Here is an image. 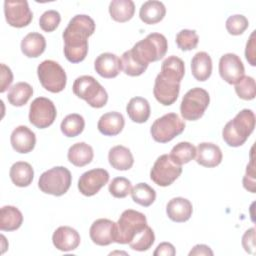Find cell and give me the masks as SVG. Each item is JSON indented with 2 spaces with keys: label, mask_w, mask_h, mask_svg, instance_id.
I'll list each match as a JSON object with an SVG mask.
<instances>
[{
  "label": "cell",
  "mask_w": 256,
  "mask_h": 256,
  "mask_svg": "<svg viewBox=\"0 0 256 256\" xmlns=\"http://www.w3.org/2000/svg\"><path fill=\"white\" fill-rule=\"evenodd\" d=\"M235 92L243 100H252L256 95L255 80L250 76H244L235 84Z\"/></svg>",
  "instance_id": "cell-40"
},
{
  "label": "cell",
  "mask_w": 256,
  "mask_h": 256,
  "mask_svg": "<svg viewBox=\"0 0 256 256\" xmlns=\"http://www.w3.org/2000/svg\"><path fill=\"white\" fill-rule=\"evenodd\" d=\"M121 63H122V69L124 71V73L128 76H140L141 74H143L148 65L144 64L143 62H141L130 50L125 51L122 54L121 57Z\"/></svg>",
  "instance_id": "cell-34"
},
{
  "label": "cell",
  "mask_w": 256,
  "mask_h": 256,
  "mask_svg": "<svg viewBox=\"0 0 256 256\" xmlns=\"http://www.w3.org/2000/svg\"><path fill=\"white\" fill-rule=\"evenodd\" d=\"M89 235L96 245L107 246L116 241L117 225L112 220L106 218L97 219L92 223Z\"/></svg>",
  "instance_id": "cell-16"
},
{
  "label": "cell",
  "mask_w": 256,
  "mask_h": 256,
  "mask_svg": "<svg viewBox=\"0 0 256 256\" xmlns=\"http://www.w3.org/2000/svg\"><path fill=\"white\" fill-rule=\"evenodd\" d=\"M185 129L184 121L176 113H167L156 119L150 128L152 138L159 143H167Z\"/></svg>",
  "instance_id": "cell-8"
},
{
  "label": "cell",
  "mask_w": 256,
  "mask_h": 256,
  "mask_svg": "<svg viewBox=\"0 0 256 256\" xmlns=\"http://www.w3.org/2000/svg\"><path fill=\"white\" fill-rule=\"evenodd\" d=\"M125 120L121 113L111 111L103 114L97 123L100 133L106 136H116L124 128Z\"/></svg>",
  "instance_id": "cell-22"
},
{
  "label": "cell",
  "mask_w": 256,
  "mask_h": 256,
  "mask_svg": "<svg viewBox=\"0 0 256 256\" xmlns=\"http://www.w3.org/2000/svg\"><path fill=\"white\" fill-rule=\"evenodd\" d=\"M199 37L195 30L183 29L176 35V44L182 51H190L197 47Z\"/></svg>",
  "instance_id": "cell-39"
},
{
  "label": "cell",
  "mask_w": 256,
  "mask_h": 256,
  "mask_svg": "<svg viewBox=\"0 0 256 256\" xmlns=\"http://www.w3.org/2000/svg\"><path fill=\"white\" fill-rule=\"evenodd\" d=\"M11 145L13 149L18 153H29L31 152L36 144L35 133L27 126L20 125L16 127L10 137Z\"/></svg>",
  "instance_id": "cell-19"
},
{
  "label": "cell",
  "mask_w": 256,
  "mask_h": 256,
  "mask_svg": "<svg viewBox=\"0 0 256 256\" xmlns=\"http://www.w3.org/2000/svg\"><path fill=\"white\" fill-rule=\"evenodd\" d=\"M23 222L21 211L14 206H3L0 210V229L2 231L17 230Z\"/></svg>",
  "instance_id": "cell-30"
},
{
  "label": "cell",
  "mask_w": 256,
  "mask_h": 256,
  "mask_svg": "<svg viewBox=\"0 0 256 256\" xmlns=\"http://www.w3.org/2000/svg\"><path fill=\"white\" fill-rule=\"evenodd\" d=\"M80 235L72 227L60 226L57 228L52 236L53 245L60 251L75 250L80 244Z\"/></svg>",
  "instance_id": "cell-18"
},
{
  "label": "cell",
  "mask_w": 256,
  "mask_h": 256,
  "mask_svg": "<svg viewBox=\"0 0 256 256\" xmlns=\"http://www.w3.org/2000/svg\"><path fill=\"white\" fill-rule=\"evenodd\" d=\"M37 75L43 88L52 93L61 92L67 82V76L59 63L53 60H44L37 67Z\"/></svg>",
  "instance_id": "cell-9"
},
{
  "label": "cell",
  "mask_w": 256,
  "mask_h": 256,
  "mask_svg": "<svg viewBox=\"0 0 256 256\" xmlns=\"http://www.w3.org/2000/svg\"><path fill=\"white\" fill-rule=\"evenodd\" d=\"M166 14V8L160 1L151 0L144 2L139 10V17L145 24H156L160 22Z\"/></svg>",
  "instance_id": "cell-25"
},
{
  "label": "cell",
  "mask_w": 256,
  "mask_h": 256,
  "mask_svg": "<svg viewBox=\"0 0 256 256\" xmlns=\"http://www.w3.org/2000/svg\"><path fill=\"white\" fill-rule=\"evenodd\" d=\"M160 73L168 78L181 82L185 74V65L181 58L177 56H169L166 58L161 65Z\"/></svg>",
  "instance_id": "cell-33"
},
{
  "label": "cell",
  "mask_w": 256,
  "mask_h": 256,
  "mask_svg": "<svg viewBox=\"0 0 256 256\" xmlns=\"http://www.w3.org/2000/svg\"><path fill=\"white\" fill-rule=\"evenodd\" d=\"M57 115L54 103L45 97L34 99L29 109V121L39 129H44L53 124Z\"/></svg>",
  "instance_id": "cell-11"
},
{
  "label": "cell",
  "mask_w": 256,
  "mask_h": 256,
  "mask_svg": "<svg viewBox=\"0 0 256 256\" xmlns=\"http://www.w3.org/2000/svg\"><path fill=\"white\" fill-rule=\"evenodd\" d=\"M180 92V82L165 77L159 73L155 78L153 94L156 100L164 105H172L178 98Z\"/></svg>",
  "instance_id": "cell-14"
},
{
  "label": "cell",
  "mask_w": 256,
  "mask_h": 256,
  "mask_svg": "<svg viewBox=\"0 0 256 256\" xmlns=\"http://www.w3.org/2000/svg\"><path fill=\"white\" fill-rule=\"evenodd\" d=\"M135 12V5L132 0H113L109 4V13L113 20L117 22H127Z\"/></svg>",
  "instance_id": "cell-31"
},
{
  "label": "cell",
  "mask_w": 256,
  "mask_h": 256,
  "mask_svg": "<svg viewBox=\"0 0 256 256\" xmlns=\"http://www.w3.org/2000/svg\"><path fill=\"white\" fill-rule=\"evenodd\" d=\"M169 155L175 163L186 164L195 158L196 147L189 142H179L172 148Z\"/></svg>",
  "instance_id": "cell-37"
},
{
  "label": "cell",
  "mask_w": 256,
  "mask_h": 256,
  "mask_svg": "<svg viewBox=\"0 0 256 256\" xmlns=\"http://www.w3.org/2000/svg\"><path fill=\"white\" fill-rule=\"evenodd\" d=\"M255 168L253 160V148L250 153V162L246 167V173L243 177V187L251 193H255Z\"/></svg>",
  "instance_id": "cell-44"
},
{
  "label": "cell",
  "mask_w": 256,
  "mask_h": 256,
  "mask_svg": "<svg viewBox=\"0 0 256 256\" xmlns=\"http://www.w3.org/2000/svg\"><path fill=\"white\" fill-rule=\"evenodd\" d=\"M222 151L216 144L202 142L196 147V162L201 166L212 168L222 161Z\"/></svg>",
  "instance_id": "cell-20"
},
{
  "label": "cell",
  "mask_w": 256,
  "mask_h": 256,
  "mask_svg": "<svg viewBox=\"0 0 256 256\" xmlns=\"http://www.w3.org/2000/svg\"><path fill=\"white\" fill-rule=\"evenodd\" d=\"M255 128V114L251 109H243L222 130V137L230 147L243 145Z\"/></svg>",
  "instance_id": "cell-2"
},
{
  "label": "cell",
  "mask_w": 256,
  "mask_h": 256,
  "mask_svg": "<svg viewBox=\"0 0 256 256\" xmlns=\"http://www.w3.org/2000/svg\"><path fill=\"white\" fill-rule=\"evenodd\" d=\"M154 241H155L154 232L152 228L147 225L144 230H142L133 238V240L129 243V246L133 250L143 252L150 249Z\"/></svg>",
  "instance_id": "cell-38"
},
{
  "label": "cell",
  "mask_w": 256,
  "mask_h": 256,
  "mask_svg": "<svg viewBox=\"0 0 256 256\" xmlns=\"http://www.w3.org/2000/svg\"><path fill=\"white\" fill-rule=\"evenodd\" d=\"M129 118L136 123H144L150 116L149 102L143 97H133L126 106Z\"/></svg>",
  "instance_id": "cell-29"
},
{
  "label": "cell",
  "mask_w": 256,
  "mask_h": 256,
  "mask_svg": "<svg viewBox=\"0 0 256 256\" xmlns=\"http://www.w3.org/2000/svg\"><path fill=\"white\" fill-rule=\"evenodd\" d=\"M73 93L93 108H102L108 101V94L103 86L92 76L83 75L73 83Z\"/></svg>",
  "instance_id": "cell-3"
},
{
  "label": "cell",
  "mask_w": 256,
  "mask_h": 256,
  "mask_svg": "<svg viewBox=\"0 0 256 256\" xmlns=\"http://www.w3.org/2000/svg\"><path fill=\"white\" fill-rule=\"evenodd\" d=\"M4 14L7 23L16 28H22L29 25L33 18V13L29 8L28 2L25 0H6L4 2Z\"/></svg>",
  "instance_id": "cell-12"
},
{
  "label": "cell",
  "mask_w": 256,
  "mask_h": 256,
  "mask_svg": "<svg viewBox=\"0 0 256 256\" xmlns=\"http://www.w3.org/2000/svg\"><path fill=\"white\" fill-rule=\"evenodd\" d=\"M108 160L114 169L120 171L129 170L134 163V158L131 151L122 145L114 146L109 150Z\"/></svg>",
  "instance_id": "cell-23"
},
{
  "label": "cell",
  "mask_w": 256,
  "mask_h": 256,
  "mask_svg": "<svg viewBox=\"0 0 256 256\" xmlns=\"http://www.w3.org/2000/svg\"><path fill=\"white\" fill-rule=\"evenodd\" d=\"M245 73L244 65L238 55L226 53L219 60V74L221 78L229 84L239 82Z\"/></svg>",
  "instance_id": "cell-15"
},
{
  "label": "cell",
  "mask_w": 256,
  "mask_h": 256,
  "mask_svg": "<svg viewBox=\"0 0 256 256\" xmlns=\"http://www.w3.org/2000/svg\"><path fill=\"white\" fill-rule=\"evenodd\" d=\"M255 32L253 31L249 37V40L247 41L246 44V49H245V57L247 59V61L249 62V64L251 66H255L256 65V44H255Z\"/></svg>",
  "instance_id": "cell-45"
},
{
  "label": "cell",
  "mask_w": 256,
  "mask_h": 256,
  "mask_svg": "<svg viewBox=\"0 0 256 256\" xmlns=\"http://www.w3.org/2000/svg\"><path fill=\"white\" fill-rule=\"evenodd\" d=\"M72 176L70 171L63 166L53 167L43 172L38 181L39 189L54 196H62L70 188Z\"/></svg>",
  "instance_id": "cell-5"
},
{
  "label": "cell",
  "mask_w": 256,
  "mask_h": 256,
  "mask_svg": "<svg viewBox=\"0 0 256 256\" xmlns=\"http://www.w3.org/2000/svg\"><path fill=\"white\" fill-rule=\"evenodd\" d=\"M9 175L13 184L18 187H27L33 181L34 170L28 162L18 161L11 166Z\"/></svg>",
  "instance_id": "cell-27"
},
{
  "label": "cell",
  "mask_w": 256,
  "mask_h": 256,
  "mask_svg": "<svg viewBox=\"0 0 256 256\" xmlns=\"http://www.w3.org/2000/svg\"><path fill=\"white\" fill-rule=\"evenodd\" d=\"M175 254L176 250L174 246L169 242L160 243L153 252L154 256H174Z\"/></svg>",
  "instance_id": "cell-48"
},
{
  "label": "cell",
  "mask_w": 256,
  "mask_h": 256,
  "mask_svg": "<svg viewBox=\"0 0 256 256\" xmlns=\"http://www.w3.org/2000/svg\"><path fill=\"white\" fill-rule=\"evenodd\" d=\"M85 127L84 118L77 113L67 115L61 122L60 128L66 137H76L80 135Z\"/></svg>",
  "instance_id": "cell-35"
},
{
  "label": "cell",
  "mask_w": 256,
  "mask_h": 256,
  "mask_svg": "<svg viewBox=\"0 0 256 256\" xmlns=\"http://www.w3.org/2000/svg\"><path fill=\"white\" fill-rule=\"evenodd\" d=\"M46 48V40L44 36L37 32L27 34L21 41V51L29 58L39 57Z\"/></svg>",
  "instance_id": "cell-26"
},
{
  "label": "cell",
  "mask_w": 256,
  "mask_h": 256,
  "mask_svg": "<svg viewBox=\"0 0 256 256\" xmlns=\"http://www.w3.org/2000/svg\"><path fill=\"white\" fill-rule=\"evenodd\" d=\"M191 72L197 81H206L212 73V60L208 53L197 52L191 60Z\"/></svg>",
  "instance_id": "cell-24"
},
{
  "label": "cell",
  "mask_w": 256,
  "mask_h": 256,
  "mask_svg": "<svg viewBox=\"0 0 256 256\" xmlns=\"http://www.w3.org/2000/svg\"><path fill=\"white\" fill-rule=\"evenodd\" d=\"M67 157L69 162L74 166L83 167L93 160L94 152L92 147L87 143L78 142L69 148Z\"/></svg>",
  "instance_id": "cell-28"
},
{
  "label": "cell",
  "mask_w": 256,
  "mask_h": 256,
  "mask_svg": "<svg viewBox=\"0 0 256 256\" xmlns=\"http://www.w3.org/2000/svg\"><path fill=\"white\" fill-rule=\"evenodd\" d=\"M192 203L183 197L172 198L166 205V213L169 219L174 222H185L192 216Z\"/></svg>",
  "instance_id": "cell-21"
},
{
  "label": "cell",
  "mask_w": 256,
  "mask_h": 256,
  "mask_svg": "<svg viewBox=\"0 0 256 256\" xmlns=\"http://www.w3.org/2000/svg\"><path fill=\"white\" fill-rule=\"evenodd\" d=\"M94 69L103 78H115L122 70L121 59L113 53H102L96 58Z\"/></svg>",
  "instance_id": "cell-17"
},
{
  "label": "cell",
  "mask_w": 256,
  "mask_h": 256,
  "mask_svg": "<svg viewBox=\"0 0 256 256\" xmlns=\"http://www.w3.org/2000/svg\"><path fill=\"white\" fill-rule=\"evenodd\" d=\"M242 246L246 252L250 254L255 253V228L245 231L242 237Z\"/></svg>",
  "instance_id": "cell-46"
},
{
  "label": "cell",
  "mask_w": 256,
  "mask_h": 256,
  "mask_svg": "<svg viewBox=\"0 0 256 256\" xmlns=\"http://www.w3.org/2000/svg\"><path fill=\"white\" fill-rule=\"evenodd\" d=\"M13 81V74L11 69L5 64H1V87L0 92L3 93L7 90Z\"/></svg>",
  "instance_id": "cell-47"
},
{
  "label": "cell",
  "mask_w": 256,
  "mask_h": 256,
  "mask_svg": "<svg viewBox=\"0 0 256 256\" xmlns=\"http://www.w3.org/2000/svg\"><path fill=\"white\" fill-rule=\"evenodd\" d=\"M109 173L103 168H95L84 172L78 180V189L84 196H93L107 184Z\"/></svg>",
  "instance_id": "cell-13"
},
{
  "label": "cell",
  "mask_w": 256,
  "mask_h": 256,
  "mask_svg": "<svg viewBox=\"0 0 256 256\" xmlns=\"http://www.w3.org/2000/svg\"><path fill=\"white\" fill-rule=\"evenodd\" d=\"M249 26L248 19L241 14L229 16L226 20V29L231 35H241Z\"/></svg>",
  "instance_id": "cell-42"
},
{
  "label": "cell",
  "mask_w": 256,
  "mask_h": 256,
  "mask_svg": "<svg viewBox=\"0 0 256 256\" xmlns=\"http://www.w3.org/2000/svg\"><path fill=\"white\" fill-rule=\"evenodd\" d=\"M95 31L94 20L85 14L75 15L63 31L64 55L71 63L83 61L88 53V37Z\"/></svg>",
  "instance_id": "cell-1"
},
{
  "label": "cell",
  "mask_w": 256,
  "mask_h": 256,
  "mask_svg": "<svg viewBox=\"0 0 256 256\" xmlns=\"http://www.w3.org/2000/svg\"><path fill=\"white\" fill-rule=\"evenodd\" d=\"M116 243L129 244L147 226L146 216L138 211L127 209L122 212L117 223Z\"/></svg>",
  "instance_id": "cell-6"
},
{
  "label": "cell",
  "mask_w": 256,
  "mask_h": 256,
  "mask_svg": "<svg viewBox=\"0 0 256 256\" xmlns=\"http://www.w3.org/2000/svg\"><path fill=\"white\" fill-rule=\"evenodd\" d=\"M33 95V88L27 82H18L13 85L7 95L8 102L16 107L25 105Z\"/></svg>",
  "instance_id": "cell-32"
},
{
  "label": "cell",
  "mask_w": 256,
  "mask_h": 256,
  "mask_svg": "<svg viewBox=\"0 0 256 256\" xmlns=\"http://www.w3.org/2000/svg\"><path fill=\"white\" fill-rule=\"evenodd\" d=\"M61 16L60 13L56 10H47L45 11L39 19V26L45 32L54 31L60 24Z\"/></svg>",
  "instance_id": "cell-43"
},
{
  "label": "cell",
  "mask_w": 256,
  "mask_h": 256,
  "mask_svg": "<svg viewBox=\"0 0 256 256\" xmlns=\"http://www.w3.org/2000/svg\"><path fill=\"white\" fill-rule=\"evenodd\" d=\"M130 193H131L132 200L143 207L150 206L156 199L155 190L151 186H149L147 183L136 184L131 189Z\"/></svg>",
  "instance_id": "cell-36"
},
{
  "label": "cell",
  "mask_w": 256,
  "mask_h": 256,
  "mask_svg": "<svg viewBox=\"0 0 256 256\" xmlns=\"http://www.w3.org/2000/svg\"><path fill=\"white\" fill-rule=\"evenodd\" d=\"M193 255H197V256L198 255H210V256H212L213 255V251L207 245L197 244L189 252V256H193Z\"/></svg>",
  "instance_id": "cell-49"
},
{
  "label": "cell",
  "mask_w": 256,
  "mask_h": 256,
  "mask_svg": "<svg viewBox=\"0 0 256 256\" xmlns=\"http://www.w3.org/2000/svg\"><path fill=\"white\" fill-rule=\"evenodd\" d=\"M182 173V165L175 163L169 154L159 156L154 162L151 171V180L161 187L171 185Z\"/></svg>",
  "instance_id": "cell-10"
},
{
  "label": "cell",
  "mask_w": 256,
  "mask_h": 256,
  "mask_svg": "<svg viewBox=\"0 0 256 256\" xmlns=\"http://www.w3.org/2000/svg\"><path fill=\"white\" fill-rule=\"evenodd\" d=\"M210 102L208 92L200 87L190 89L182 98L180 112L184 120L195 121L200 119Z\"/></svg>",
  "instance_id": "cell-7"
},
{
  "label": "cell",
  "mask_w": 256,
  "mask_h": 256,
  "mask_svg": "<svg viewBox=\"0 0 256 256\" xmlns=\"http://www.w3.org/2000/svg\"><path fill=\"white\" fill-rule=\"evenodd\" d=\"M168 49L167 39L163 34L151 33L137 42L131 49L132 53L144 64L149 65L162 59Z\"/></svg>",
  "instance_id": "cell-4"
},
{
  "label": "cell",
  "mask_w": 256,
  "mask_h": 256,
  "mask_svg": "<svg viewBox=\"0 0 256 256\" xmlns=\"http://www.w3.org/2000/svg\"><path fill=\"white\" fill-rule=\"evenodd\" d=\"M131 189V182L125 177H116L109 184V192L115 198H125Z\"/></svg>",
  "instance_id": "cell-41"
}]
</instances>
